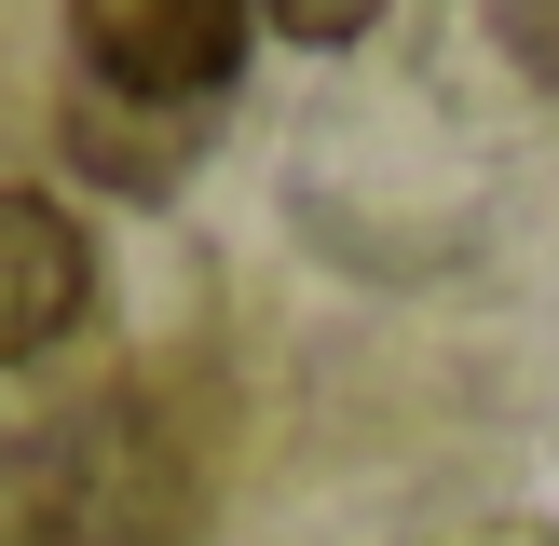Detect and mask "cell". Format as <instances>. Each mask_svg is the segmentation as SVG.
<instances>
[{"label":"cell","mask_w":559,"mask_h":546,"mask_svg":"<svg viewBox=\"0 0 559 546\" xmlns=\"http://www.w3.org/2000/svg\"><path fill=\"white\" fill-rule=\"evenodd\" d=\"M246 82L233 0H82L69 14V151L123 191H178Z\"/></svg>","instance_id":"obj_1"},{"label":"cell","mask_w":559,"mask_h":546,"mask_svg":"<svg viewBox=\"0 0 559 546\" xmlns=\"http://www.w3.org/2000/svg\"><path fill=\"white\" fill-rule=\"evenodd\" d=\"M82 300H96V246H82V218L55 205V191H14V178H0V369L55 355L82 328Z\"/></svg>","instance_id":"obj_2"},{"label":"cell","mask_w":559,"mask_h":546,"mask_svg":"<svg viewBox=\"0 0 559 546\" xmlns=\"http://www.w3.org/2000/svg\"><path fill=\"white\" fill-rule=\"evenodd\" d=\"M0 546H69V464L0 451Z\"/></svg>","instance_id":"obj_3"},{"label":"cell","mask_w":559,"mask_h":546,"mask_svg":"<svg viewBox=\"0 0 559 546\" xmlns=\"http://www.w3.org/2000/svg\"><path fill=\"white\" fill-rule=\"evenodd\" d=\"M491 27H506L519 69H546V82H559V14H546V0H519V14H491Z\"/></svg>","instance_id":"obj_4"},{"label":"cell","mask_w":559,"mask_h":546,"mask_svg":"<svg viewBox=\"0 0 559 546\" xmlns=\"http://www.w3.org/2000/svg\"><path fill=\"white\" fill-rule=\"evenodd\" d=\"M437 546H559V519H451Z\"/></svg>","instance_id":"obj_5"}]
</instances>
